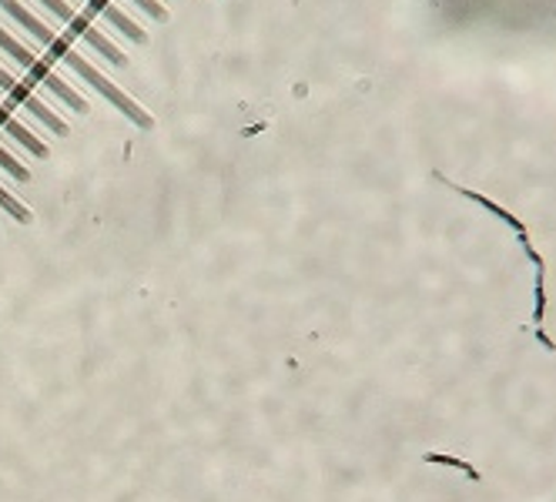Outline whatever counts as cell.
I'll use <instances>...</instances> for the list:
<instances>
[{"label": "cell", "instance_id": "cell-3", "mask_svg": "<svg viewBox=\"0 0 556 502\" xmlns=\"http://www.w3.org/2000/svg\"><path fill=\"white\" fill-rule=\"evenodd\" d=\"M41 4H45L58 21H64V24H67V30H71L74 37H85V41H88V44H91L104 61H111V64H117V67H125V64H128V57H125L122 51H117L101 30H94L88 17H81L77 11H71V8H67V0H41Z\"/></svg>", "mask_w": 556, "mask_h": 502}, {"label": "cell", "instance_id": "cell-7", "mask_svg": "<svg viewBox=\"0 0 556 502\" xmlns=\"http://www.w3.org/2000/svg\"><path fill=\"white\" fill-rule=\"evenodd\" d=\"M0 11H8L11 17H14V24H21L30 37L37 34V30H41L45 27V21H37L30 11H24L21 4H17V0H0Z\"/></svg>", "mask_w": 556, "mask_h": 502}, {"label": "cell", "instance_id": "cell-5", "mask_svg": "<svg viewBox=\"0 0 556 502\" xmlns=\"http://www.w3.org/2000/svg\"><path fill=\"white\" fill-rule=\"evenodd\" d=\"M88 8H91L94 14H101L114 30H122V34L128 37V41H135V44H144V41H148V34H144L125 11H117V8L111 4V0H88Z\"/></svg>", "mask_w": 556, "mask_h": 502}, {"label": "cell", "instance_id": "cell-6", "mask_svg": "<svg viewBox=\"0 0 556 502\" xmlns=\"http://www.w3.org/2000/svg\"><path fill=\"white\" fill-rule=\"evenodd\" d=\"M0 131H8L21 147H27V151L34 154V158H48V144H45L41 138H37V134H30V131L14 118V114H11V107H0Z\"/></svg>", "mask_w": 556, "mask_h": 502}, {"label": "cell", "instance_id": "cell-1", "mask_svg": "<svg viewBox=\"0 0 556 502\" xmlns=\"http://www.w3.org/2000/svg\"><path fill=\"white\" fill-rule=\"evenodd\" d=\"M0 51H4L11 61H17V64H21V67H24L30 77H34L37 85H45V88H48V91H51L58 101H64L71 111H77V114H88V101H85L81 94H77L71 85H64L61 77H58V74L48 67V61H45V57H37V54H30L24 44H17V41H14V37H11L4 27H0Z\"/></svg>", "mask_w": 556, "mask_h": 502}, {"label": "cell", "instance_id": "cell-8", "mask_svg": "<svg viewBox=\"0 0 556 502\" xmlns=\"http://www.w3.org/2000/svg\"><path fill=\"white\" fill-rule=\"evenodd\" d=\"M0 168H4L14 181H27V178H30V175H27V168L14 158L11 151H4V147H0Z\"/></svg>", "mask_w": 556, "mask_h": 502}, {"label": "cell", "instance_id": "cell-2", "mask_svg": "<svg viewBox=\"0 0 556 502\" xmlns=\"http://www.w3.org/2000/svg\"><path fill=\"white\" fill-rule=\"evenodd\" d=\"M61 61H64V64H67V67L77 74V77H85V81H88V85H91V88H94L101 98H108V101H111L117 111H122L128 121H135L138 128H151L148 111H144L141 104H135V101H131V98H128L122 88H117V85H111L108 77H104V74H101L94 64H88V61H85V54H77V51L67 44V48H64V54H61Z\"/></svg>", "mask_w": 556, "mask_h": 502}, {"label": "cell", "instance_id": "cell-4", "mask_svg": "<svg viewBox=\"0 0 556 502\" xmlns=\"http://www.w3.org/2000/svg\"><path fill=\"white\" fill-rule=\"evenodd\" d=\"M0 91H4V94H8V98L17 104V107H24L27 114H34V118L41 121L45 128H51L54 134H61V138L67 134V125L58 118V114H54V111H51V107H48L41 98H34V94H30V91H27V88L17 81V77H14V74H8L4 67H0Z\"/></svg>", "mask_w": 556, "mask_h": 502}, {"label": "cell", "instance_id": "cell-9", "mask_svg": "<svg viewBox=\"0 0 556 502\" xmlns=\"http://www.w3.org/2000/svg\"><path fill=\"white\" fill-rule=\"evenodd\" d=\"M131 4H135L138 11H144L148 17H154V21H168L165 4H157V0H131Z\"/></svg>", "mask_w": 556, "mask_h": 502}]
</instances>
